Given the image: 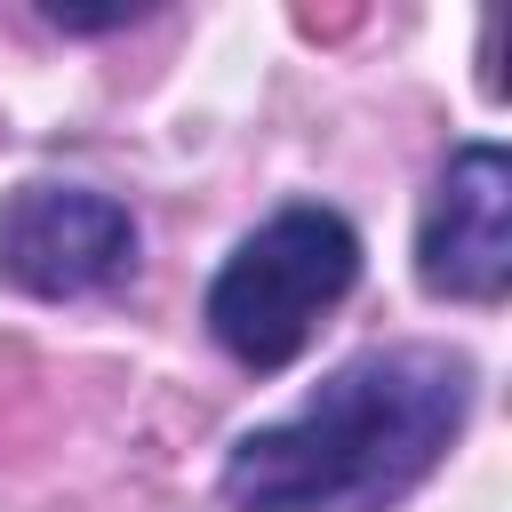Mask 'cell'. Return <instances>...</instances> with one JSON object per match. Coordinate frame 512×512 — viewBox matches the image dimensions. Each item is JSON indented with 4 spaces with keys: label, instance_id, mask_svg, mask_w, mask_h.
<instances>
[{
    "label": "cell",
    "instance_id": "cell-1",
    "mask_svg": "<svg viewBox=\"0 0 512 512\" xmlns=\"http://www.w3.org/2000/svg\"><path fill=\"white\" fill-rule=\"evenodd\" d=\"M472 360L448 344H376L344 360L296 416L256 424L224 456L232 512H392L456 448Z\"/></svg>",
    "mask_w": 512,
    "mask_h": 512
},
{
    "label": "cell",
    "instance_id": "cell-3",
    "mask_svg": "<svg viewBox=\"0 0 512 512\" xmlns=\"http://www.w3.org/2000/svg\"><path fill=\"white\" fill-rule=\"evenodd\" d=\"M136 256V216L88 184H16L0 200V280L24 296H88Z\"/></svg>",
    "mask_w": 512,
    "mask_h": 512
},
{
    "label": "cell",
    "instance_id": "cell-4",
    "mask_svg": "<svg viewBox=\"0 0 512 512\" xmlns=\"http://www.w3.org/2000/svg\"><path fill=\"white\" fill-rule=\"evenodd\" d=\"M416 280L456 304H496L512 288V160L504 144H464L432 176L416 224Z\"/></svg>",
    "mask_w": 512,
    "mask_h": 512
},
{
    "label": "cell",
    "instance_id": "cell-2",
    "mask_svg": "<svg viewBox=\"0 0 512 512\" xmlns=\"http://www.w3.org/2000/svg\"><path fill=\"white\" fill-rule=\"evenodd\" d=\"M352 280H360V232L336 208L296 200V208L264 216L208 280V336L240 368L272 376L312 344L320 312H336L352 296Z\"/></svg>",
    "mask_w": 512,
    "mask_h": 512
}]
</instances>
